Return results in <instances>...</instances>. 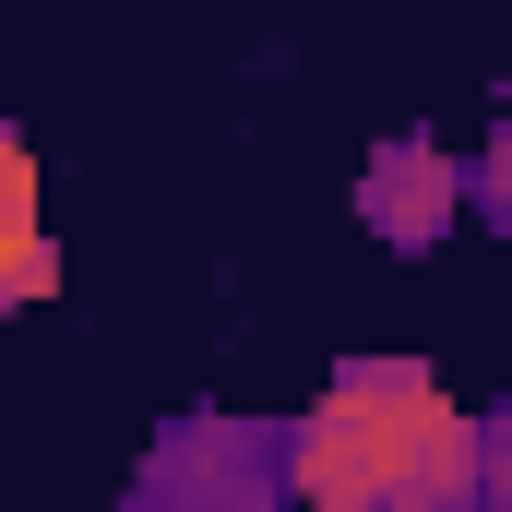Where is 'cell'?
<instances>
[{"instance_id":"7a4b0ae2","label":"cell","mask_w":512,"mask_h":512,"mask_svg":"<svg viewBox=\"0 0 512 512\" xmlns=\"http://www.w3.org/2000/svg\"><path fill=\"white\" fill-rule=\"evenodd\" d=\"M274 501H286V429L262 417H167L131 477V512H274Z\"/></svg>"},{"instance_id":"3957f363","label":"cell","mask_w":512,"mask_h":512,"mask_svg":"<svg viewBox=\"0 0 512 512\" xmlns=\"http://www.w3.org/2000/svg\"><path fill=\"white\" fill-rule=\"evenodd\" d=\"M453 191H465V167L417 131V143H382L370 167H358V215L382 227L393 251H429L441 227H453Z\"/></svg>"},{"instance_id":"6da1fadb","label":"cell","mask_w":512,"mask_h":512,"mask_svg":"<svg viewBox=\"0 0 512 512\" xmlns=\"http://www.w3.org/2000/svg\"><path fill=\"white\" fill-rule=\"evenodd\" d=\"M512 417H465L417 358H346L286 429V489L310 512H465L501 501Z\"/></svg>"},{"instance_id":"277c9868","label":"cell","mask_w":512,"mask_h":512,"mask_svg":"<svg viewBox=\"0 0 512 512\" xmlns=\"http://www.w3.org/2000/svg\"><path fill=\"white\" fill-rule=\"evenodd\" d=\"M48 286H60V251H48V227H36V155L0 120V310H24V298H48Z\"/></svg>"}]
</instances>
